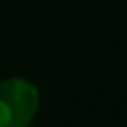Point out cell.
Wrapping results in <instances>:
<instances>
[{
  "mask_svg": "<svg viewBox=\"0 0 127 127\" xmlns=\"http://www.w3.org/2000/svg\"><path fill=\"white\" fill-rule=\"evenodd\" d=\"M40 106V93L32 81L9 76L0 81V127H30Z\"/></svg>",
  "mask_w": 127,
  "mask_h": 127,
  "instance_id": "cell-1",
  "label": "cell"
}]
</instances>
